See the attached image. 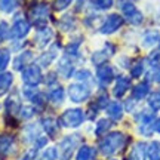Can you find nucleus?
Masks as SVG:
<instances>
[{
  "mask_svg": "<svg viewBox=\"0 0 160 160\" xmlns=\"http://www.w3.org/2000/svg\"><path fill=\"white\" fill-rule=\"evenodd\" d=\"M125 141H126V137L122 132L119 131L111 132L107 137H104L102 141L99 142V151L104 156H113L125 145Z\"/></svg>",
  "mask_w": 160,
  "mask_h": 160,
  "instance_id": "nucleus-1",
  "label": "nucleus"
},
{
  "mask_svg": "<svg viewBox=\"0 0 160 160\" xmlns=\"http://www.w3.org/2000/svg\"><path fill=\"white\" fill-rule=\"evenodd\" d=\"M119 8L122 11V13L125 15V18L131 24H133V25L142 24L144 21L142 13L138 11V8L135 6L133 2H131V0H119Z\"/></svg>",
  "mask_w": 160,
  "mask_h": 160,
  "instance_id": "nucleus-2",
  "label": "nucleus"
},
{
  "mask_svg": "<svg viewBox=\"0 0 160 160\" xmlns=\"http://www.w3.org/2000/svg\"><path fill=\"white\" fill-rule=\"evenodd\" d=\"M85 122V113L82 108H68L61 116V125L64 128L76 129Z\"/></svg>",
  "mask_w": 160,
  "mask_h": 160,
  "instance_id": "nucleus-3",
  "label": "nucleus"
},
{
  "mask_svg": "<svg viewBox=\"0 0 160 160\" xmlns=\"http://www.w3.org/2000/svg\"><path fill=\"white\" fill-rule=\"evenodd\" d=\"M22 82L25 83V86H36L42 83V80H43V74H42V68H40L39 65H34V64H30L27 65L25 68L22 70Z\"/></svg>",
  "mask_w": 160,
  "mask_h": 160,
  "instance_id": "nucleus-4",
  "label": "nucleus"
},
{
  "mask_svg": "<svg viewBox=\"0 0 160 160\" xmlns=\"http://www.w3.org/2000/svg\"><path fill=\"white\" fill-rule=\"evenodd\" d=\"M67 92H68L70 99L76 104H80V102H83V101H86L89 98V93H91L89 88L86 85H83V83H73V85H70Z\"/></svg>",
  "mask_w": 160,
  "mask_h": 160,
  "instance_id": "nucleus-5",
  "label": "nucleus"
},
{
  "mask_svg": "<svg viewBox=\"0 0 160 160\" xmlns=\"http://www.w3.org/2000/svg\"><path fill=\"white\" fill-rule=\"evenodd\" d=\"M123 18L117 15V13H111L108 17L105 18V21L101 24V27H99V33L101 34H113L116 33L117 30L123 25Z\"/></svg>",
  "mask_w": 160,
  "mask_h": 160,
  "instance_id": "nucleus-6",
  "label": "nucleus"
},
{
  "mask_svg": "<svg viewBox=\"0 0 160 160\" xmlns=\"http://www.w3.org/2000/svg\"><path fill=\"white\" fill-rule=\"evenodd\" d=\"M30 28H31V24L24 19V18H18L13 21V25L12 28L9 30V36L12 39H17V40H21L24 37H27V34L30 33Z\"/></svg>",
  "mask_w": 160,
  "mask_h": 160,
  "instance_id": "nucleus-7",
  "label": "nucleus"
},
{
  "mask_svg": "<svg viewBox=\"0 0 160 160\" xmlns=\"http://www.w3.org/2000/svg\"><path fill=\"white\" fill-rule=\"evenodd\" d=\"M79 139H80L79 135H68V137H65L62 141H61V144H59V150H61V151H59V156H61V160L70 159V156L74 151Z\"/></svg>",
  "mask_w": 160,
  "mask_h": 160,
  "instance_id": "nucleus-8",
  "label": "nucleus"
},
{
  "mask_svg": "<svg viewBox=\"0 0 160 160\" xmlns=\"http://www.w3.org/2000/svg\"><path fill=\"white\" fill-rule=\"evenodd\" d=\"M30 17L31 19L34 21V22H45L46 18L49 17V6L46 5V3H39V5H36L31 12H30Z\"/></svg>",
  "mask_w": 160,
  "mask_h": 160,
  "instance_id": "nucleus-9",
  "label": "nucleus"
},
{
  "mask_svg": "<svg viewBox=\"0 0 160 160\" xmlns=\"http://www.w3.org/2000/svg\"><path fill=\"white\" fill-rule=\"evenodd\" d=\"M53 37V31L52 28L49 27H43V28H40L37 33H36V43L39 48H45V46L49 45V42L52 40Z\"/></svg>",
  "mask_w": 160,
  "mask_h": 160,
  "instance_id": "nucleus-10",
  "label": "nucleus"
},
{
  "mask_svg": "<svg viewBox=\"0 0 160 160\" xmlns=\"http://www.w3.org/2000/svg\"><path fill=\"white\" fill-rule=\"evenodd\" d=\"M31 59H33V52L31 51H25L22 53H19L13 59V68L17 70V71H22L27 65H30Z\"/></svg>",
  "mask_w": 160,
  "mask_h": 160,
  "instance_id": "nucleus-11",
  "label": "nucleus"
},
{
  "mask_svg": "<svg viewBox=\"0 0 160 160\" xmlns=\"http://www.w3.org/2000/svg\"><path fill=\"white\" fill-rule=\"evenodd\" d=\"M129 88H131V80L128 79V77L120 76L119 79L114 82V86H113V93H114V97L122 98Z\"/></svg>",
  "mask_w": 160,
  "mask_h": 160,
  "instance_id": "nucleus-12",
  "label": "nucleus"
},
{
  "mask_svg": "<svg viewBox=\"0 0 160 160\" xmlns=\"http://www.w3.org/2000/svg\"><path fill=\"white\" fill-rule=\"evenodd\" d=\"M73 71H74V67H73V64L70 61L68 57H64L61 58V61L58 64V73L62 76L64 79H68L73 76Z\"/></svg>",
  "mask_w": 160,
  "mask_h": 160,
  "instance_id": "nucleus-13",
  "label": "nucleus"
},
{
  "mask_svg": "<svg viewBox=\"0 0 160 160\" xmlns=\"http://www.w3.org/2000/svg\"><path fill=\"white\" fill-rule=\"evenodd\" d=\"M97 77L101 83L108 85L110 82L113 80V77H114V71H113V68L108 67V65H101L97 71Z\"/></svg>",
  "mask_w": 160,
  "mask_h": 160,
  "instance_id": "nucleus-14",
  "label": "nucleus"
},
{
  "mask_svg": "<svg viewBox=\"0 0 160 160\" xmlns=\"http://www.w3.org/2000/svg\"><path fill=\"white\" fill-rule=\"evenodd\" d=\"M12 83H13V76H12V73L2 71V73H0V97L5 95L6 92L11 89Z\"/></svg>",
  "mask_w": 160,
  "mask_h": 160,
  "instance_id": "nucleus-15",
  "label": "nucleus"
},
{
  "mask_svg": "<svg viewBox=\"0 0 160 160\" xmlns=\"http://www.w3.org/2000/svg\"><path fill=\"white\" fill-rule=\"evenodd\" d=\"M145 156H147V145L144 142H138L133 145L131 154H129V159L131 160H145Z\"/></svg>",
  "mask_w": 160,
  "mask_h": 160,
  "instance_id": "nucleus-16",
  "label": "nucleus"
},
{
  "mask_svg": "<svg viewBox=\"0 0 160 160\" xmlns=\"http://www.w3.org/2000/svg\"><path fill=\"white\" fill-rule=\"evenodd\" d=\"M48 97H49V101L53 104H61L64 101V98H65V92L61 86H55V88H52L49 93H48Z\"/></svg>",
  "mask_w": 160,
  "mask_h": 160,
  "instance_id": "nucleus-17",
  "label": "nucleus"
},
{
  "mask_svg": "<svg viewBox=\"0 0 160 160\" xmlns=\"http://www.w3.org/2000/svg\"><path fill=\"white\" fill-rule=\"evenodd\" d=\"M13 137L11 135H0V153H3V154H9L13 148Z\"/></svg>",
  "mask_w": 160,
  "mask_h": 160,
  "instance_id": "nucleus-18",
  "label": "nucleus"
},
{
  "mask_svg": "<svg viewBox=\"0 0 160 160\" xmlns=\"http://www.w3.org/2000/svg\"><path fill=\"white\" fill-rule=\"evenodd\" d=\"M40 137V129H39V125H28L25 129H24V138H25V141H28V142H34L36 139Z\"/></svg>",
  "mask_w": 160,
  "mask_h": 160,
  "instance_id": "nucleus-19",
  "label": "nucleus"
},
{
  "mask_svg": "<svg viewBox=\"0 0 160 160\" xmlns=\"http://www.w3.org/2000/svg\"><path fill=\"white\" fill-rule=\"evenodd\" d=\"M5 107H6V111L9 113V114H15L18 113L19 110H21V104H19V98L17 95H11V97H8L5 102Z\"/></svg>",
  "mask_w": 160,
  "mask_h": 160,
  "instance_id": "nucleus-20",
  "label": "nucleus"
},
{
  "mask_svg": "<svg viewBox=\"0 0 160 160\" xmlns=\"http://www.w3.org/2000/svg\"><path fill=\"white\" fill-rule=\"evenodd\" d=\"M160 40V34L159 31H156V30H150L147 31L142 37V45L145 48H151V46H154L157 42Z\"/></svg>",
  "mask_w": 160,
  "mask_h": 160,
  "instance_id": "nucleus-21",
  "label": "nucleus"
},
{
  "mask_svg": "<svg viewBox=\"0 0 160 160\" xmlns=\"http://www.w3.org/2000/svg\"><path fill=\"white\" fill-rule=\"evenodd\" d=\"M107 114L114 120L122 119V114H123V107L120 105V102H110L107 105Z\"/></svg>",
  "mask_w": 160,
  "mask_h": 160,
  "instance_id": "nucleus-22",
  "label": "nucleus"
},
{
  "mask_svg": "<svg viewBox=\"0 0 160 160\" xmlns=\"http://www.w3.org/2000/svg\"><path fill=\"white\" fill-rule=\"evenodd\" d=\"M148 92H150V85L147 82H141L133 89V99H142V98L148 95Z\"/></svg>",
  "mask_w": 160,
  "mask_h": 160,
  "instance_id": "nucleus-23",
  "label": "nucleus"
},
{
  "mask_svg": "<svg viewBox=\"0 0 160 160\" xmlns=\"http://www.w3.org/2000/svg\"><path fill=\"white\" fill-rule=\"evenodd\" d=\"M42 126H43L45 132H48V135H51V137H53V135L58 132L57 120L52 119V117H46V119L42 120Z\"/></svg>",
  "mask_w": 160,
  "mask_h": 160,
  "instance_id": "nucleus-24",
  "label": "nucleus"
},
{
  "mask_svg": "<svg viewBox=\"0 0 160 160\" xmlns=\"http://www.w3.org/2000/svg\"><path fill=\"white\" fill-rule=\"evenodd\" d=\"M57 57V51L55 49H52V51H48L45 53H42L39 57V67H48V65H51L53 62V59Z\"/></svg>",
  "mask_w": 160,
  "mask_h": 160,
  "instance_id": "nucleus-25",
  "label": "nucleus"
},
{
  "mask_svg": "<svg viewBox=\"0 0 160 160\" xmlns=\"http://www.w3.org/2000/svg\"><path fill=\"white\" fill-rule=\"evenodd\" d=\"M21 0H0V11L5 13H12L19 5Z\"/></svg>",
  "mask_w": 160,
  "mask_h": 160,
  "instance_id": "nucleus-26",
  "label": "nucleus"
},
{
  "mask_svg": "<svg viewBox=\"0 0 160 160\" xmlns=\"http://www.w3.org/2000/svg\"><path fill=\"white\" fill-rule=\"evenodd\" d=\"M147 156L150 160H160V142L159 141H153L147 147Z\"/></svg>",
  "mask_w": 160,
  "mask_h": 160,
  "instance_id": "nucleus-27",
  "label": "nucleus"
},
{
  "mask_svg": "<svg viewBox=\"0 0 160 160\" xmlns=\"http://www.w3.org/2000/svg\"><path fill=\"white\" fill-rule=\"evenodd\" d=\"M92 154H93V150L89 145H82L76 153V160H91Z\"/></svg>",
  "mask_w": 160,
  "mask_h": 160,
  "instance_id": "nucleus-28",
  "label": "nucleus"
},
{
  "mask_svg": "<svg viewBox=\"0 0 160 160\" xmlns=\"http://www.w3.org/2000/svg\"><path fill=\"white\" fill-rule=\"evenodd\" d=\"M11 62V52L8 49H0V71H5Z\"/></svg>",
  "mask_w": 160,
  "mask_h": 160,
  "instance_id": "nucleus-29",
  "label": "nucleus"
},
{
  "mask_svg": "<svg viewBox=\"0 0 160 160\" xmlns=\"http://www.w3.org/2000/svg\"><path fill=\"white\" fill-rule=\"evenodd\" d=\"M148 107L153 111L160 110V92H154L148 97Z\"/></svg>",
  "mask_w": 160,
  "mask_h": 160,
  "instance_id": "nucleus-30",
  "label": "nucleus"
},
{
  "mask_svg": "<svg viewBox=\"0 0 160 160\" xmlns=\"http://www.w3.org/2000/svg\"><path fill=\"white\" fill-rule=\"evenodd\" d=\"M110 126H111V122H110L108 119H101L97 123V129H95L97 135H101L104 132H107L110 129Z\"/></svg>",
  "mask_w": 160,
  "mask_h": 160,
  "instance_id": "nucleus-31",
  "label": "nucleus"
},
{
  "mask_svg": "<svg viewBox=\"0 0 160 160\" xmlns=\"http://www.w3.org/2000/svg\"><path fill=\"white\" fill-rule=\"evenodd\" d=\"M74 77H76V80H79V83H82V82H88V80H91L92 74H91V71H89V70L82 68V70H79V71H76Z\"/></svg>",
  "mask_w": 160,
  "mask_h": 160,
  "instance_id": "nucleus-32",
  "label": "nucleus"
},
{
  "mask_svg": "<svg viewBox=\"0 0 160 160\" xmlns=\"http://www.w3.org/2000/svg\"><path fill=\"white\" fill-rule=\"evenodd\" d=\"M43 160H57L58 159V150L55 147H49L43 151Z\"/></svg>",
  "mask_w": 160,
  "mask_h": 160,
  "instance_id": "nucleus-33",
  "label": "nucleus"
},
{
  "mask_svg": "<svg viewBox=\"0 0 160 160\" xmlns=\"http://www.w3.org/2000/svg\"><path fill=\"white\" fill-rule=\"evenodd\" d=\"M142 125H150V122L154 119V116H153V113H150V111H147V110H144V111H141L139 113V116L137 117Z\"/></svg>",
  "mask_w": 160,
  "mask_h": 160,
  "instance_id": "nucleus-34",
  "label": "nucleus"
},
{
  "mask_svg": "<svg viewBox=\"0 0 160 160\" xmlns=\"http://www.w3.org/2000/svg\"><path fill=\"white\" fill-rule=\"evenodd\" d=\"M144 73V64L142 61H138L137 64H133L132 65V68H131V74L132 77H141Z\"/></svg>",
  "mask_w": 160,
  "mask_h": 160,
  "instance_id": "nucleus-35",
  "label": "nucleus"
},
{
  "mask_svg": "<svg viewBox=\"0 0 160 160\" xmlns=\"http://www.w3.org/2000/svg\"><path fill=\"white\" fill-rule=\"evenodd\" d=\"M74 19L71 17H64L62 19H61V28L64 30V31H70L71 28H74Z\"/></svg>",
  "mask_w": 160,
  "mask_h": 160,
  "instance_id": "nucleus-36",
  "label": "nucleus"
},
{
  "mask_svg": "<svg viewBox=\"0 0 160 160\" xmlns=\"http://www.w3.org/2000/svg\"><path fill=\"white\" fill-rule=\"evenodd\" d=\"M114 0H95V6L99 11H107L110 8H113Z\"/></svg>",
  "mask_w": 160,
  "mask_h": 160,
  "instance_id": "nucleus-37",
  "label": "nucleus"
},
{
  "mask_svg": "<svg viewBox=\"0 0 160 160\" xmlns=\"http://www.w3.org/2000/svg\"><path fill=\"white\" fill-rule=\"evenodd\" d=\"M107 58H108V57H107V53H105V52L98 51V52H95V53L92 55V62L97 64V65H99V64H102Z\"/></svg>",
  "mask_w": 160,
  "mask_h": 160,
  "instance_id": "nucleus-38",
  "label": "nucleus"
},
{
  "mask_svg": "<svg viewBox=\"0 0 160 160\" xmlns=\"http://www.w3.org/2000/svg\"><path fill=\"white\" fill-rule=\"evenodd\" d=\"M19 114H21V117L25 120L31 119L33 116H34V108L31 107V105H27V107H21V110H19Z\"/></svg>",
  "mask_w": 160,
  "mask_h": 160,
  "instance_id": "nucleus-39",
  "label": "nucleus"
},
{
  "mask_svg": "<svg viewBox=\"0 0 160 160\" xmlns=\"http://www.w3.org/2000/svg\"><path fill=\"white\" fill-rule=\"evenodd\" d=\"M71 3H73V0H55L53 8H55V11H64V9H67Z\"/></svg>",
  "mask_w": 160,
  "mask_h": 160,
  "instance_id": "nucleus-40",
  "label": "nucleus"
},
{
  "mask_svg": "<svg viewBox=\"0 0 160 160\" xmlns=\"http://www.w3.org/2000/svg\"><path fill=\"white\" fill-rule=\"evenodd\" d=\"M148 80L150 82H156V83H160V68L159 67H154L148 71Z\"/></svg>",
  "mask_w": 160,
  "mask_h": 160,
  "instance_id": "nucleus-41",
  "label": "nucleus"
},
{
  "mask_svg": "<svg viewBox=\"0 0 160 160\" xmlns=\"http://www.w3.org/2000/svg\"><path fill=\"white\" fill-rule=\"evenodd\" d=\"M148 62L154 67H159L160 65V51H154L148 55Z\"/></svg>",
  "mask_w": 160,
  "mask_h": 160,
  "instance_id": "nucleus-42",
  "label": "nucleus"
},
{
  "mask_svg": "<svg viewBox=\"0 0 160 160\" xmlns=\"http://www.w3.org/2000/svg\"><path fill=\"white\" fill-rule=\"evenodd\" d=\"M9 37V28H8V24L5 21H0V42H3L5 39Z\"/></svg>",
  "mask_w": 160,
  "mask_h": 160,
  "instance_id": "nucleus-43",
  "label": "nucleus"
},
{
  "mask_svg": "<svg viewBox=\"0 0 160 160\" xmlns=\"http://www.w3.org/2000/svg\"><path fill=\"white\" fill-rule=\"evenodd\" d=\"M46 144H48V138L46 137H39L34 141V147L36 148H42V147H45Z\"/></svg>",
  "mask_w": 160,
  "mask_h": 160,
  "instance_id": "nucleus-44",
  "label": "nucleus"
},
{
  "mask_svg": "<svg viewBox=\"0 0 160 160\" xmlns=\"http://www.w3.org/2000/svg\"><path fill=\"white\" fill-rule=\"evenodd\" d=\"M153 128H154V131L157 132V133H160V119H157L154 122V126H153Z\"/></svg>",
  "mask_w": 160,
  "mask_h": 160,
  "instance_id": "nucleus-45",
  "label": "nucleus"
},
{
  "mask_svg": "<svg viewBox=\"0 0 160 160\" xmlns=\"http://www.w3.org/2000/svg\"><path fill=\"white\" fill-rule=\"evenodd\" d=\"M159 42H160V40H159Z\"/></svg>",
  "mask_w": 160,
  "mask_h": 160,
  "instance_id": "nucleus-46",
  "label": "nucleus"
}]
</instances>
